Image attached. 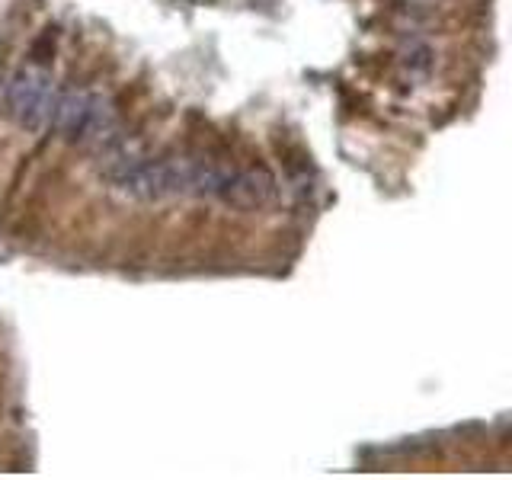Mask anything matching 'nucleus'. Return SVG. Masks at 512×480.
I'll return each instance as SVG.
<instances>
[{"label":"nucleus","mask_w":512,"mask_h":480,"mask_svg":"<svg viewBox=\"0 0 512 480\" xmlns=\"http://www.w3.org/2000/svg\"><path fill=\"white\" fill-rule=\"evenodd\" d=\"M231 170L208 164V160L173 157V160H138L112 157L106 180L119 192L141 202L176 199V196H212L218 199Z\"/></svg>","instance_id":"1"},{"label":"nucleus","mask_w":512,"mask_h":480,"mask_svg":"<svg viewBox=\"0 0 512 480\" xmlns=\"http://www.w3.org/2000/svg\"><path fill=\"white\" fill-rule=\"evenodd\" d=\"M48 125H52L64 141L84 144V148H109V144L119 141L116 112H112L109 100H103L100 93H90V90L55 93V106H52Z\"/></svg>","instance_id":"2"},{"label":"nucleus","mask_w":512,"mask_h":480,"mask_svg":"<svg viewBox=\"0 0 512 480\" xmlns=\"http://www.w3.org/2000/svg\"><path fill=\"white\" fill-rule=\"evenodd\" d=\"M55 84L52 77L39 68H20L4 87V116L26 128V132H42L52 119L55 106Z\"/></svg>","instance_id":"3"},{"label":"nucleus","mask_w":512,"mask_h":480,"mask_svg":"<svg viewBox=\"0 0 512 480\" xmlns=\"http://www.w3.org/2000/svg\"><path fill=\"white\" fill-rule=\"evenodd\" d=\"M218 199L234 208H263L276 199V180L266 170H231Z\"/></svg>","instance_id":"4"}]
</instances>
